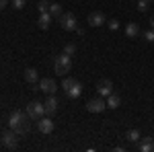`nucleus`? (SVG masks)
I'll return each instance as SVG.
<instances>
[{"instance_id": "19", "label": "nucleus", "mask_w": 154, "mask_h": 152, "mask_svg": "<svg viewBox=\"0 0 154 152\" xmlns=\"http://www.w3.org/2000/svg\"><path fill=\"white\" fill-rule=\"evenodd\" d=\"M49 12H51V17H58L60 19V14H62V4L51 2V4H49Z\"/></svg>"}, {"instance_id": "7", "label": "nucleus", "mask_w": 154, "mask_h": 152, "mask_svg": "<svg viewBox=\"0 0 154 152\" xmlns=\"http://www.w3.org/2000/svg\"><path fill=\"white\" fill-rule=\"evenodd\" d=\"M105 109H107V101L101 99V97H99V99H91V101L86 103V111H88V113H103Z\"/></svg>"}, {"instance_id": "8", "label": "nucleus", "mask_w": 154, "mask_h": 152, "mask_svg": "<svg viewBox=\"0 0 154 152\" xmlns=\"http://www.w3.org/2000/svg\"><path fill=\"white\" fill-rule=\"evenodd\" d=\"M54 128H56V123L49 119V115H43V117L37 119V129H39L41 134H51Z\"/></svg>"}, {"instance_id": "24", "label": "nucleus", "mask_w": 154, "mask_h": 152, "mask_svg": "<svg viewBox=\"0 0 154 152\" xmlns=\"http://www.w3.org/2000/svg\"><path fill=\"white\" fill-rule=\"evenodd\" d=\"M25 6V0H12V8H17V11H21Z\"/></svg>"}, {"instance_id": "11", "label": "nucleus", "mask_w": 154, "mask_h": 152, "mask_svg": "<svg viewBox=\"0 0 154 152\" xmlns=\"http://www.w3.org/2000/svg\"><path fill=\"white\" fill-rule=\"evenodd\" d=\"M86 23H88V27H101V25H105V14L101 11H93L88 14Z\"/></svg>"}, {"instance_id": "5", "label": "nucleus", "mask_w": 154, "mask_h": 152, "mask_svg": "<svg viewBox=\"0 0 154 152\" xmlns=\"http://www.w3.org/2000/svg\"><path fill=\"white\" fill-rule=\"evenodd\" d=\"M60 25H62V29L64 31H76V17L72 14V12H62L60 14Z\"/></svg>"}, {"instance_id": "13", "label": "nucleus", "mask_w": 154, "mask_h": 152, "mask_svg": "<svg viewBox=\"0 0 154 152\" xmlns=\"http://www.w3.org/2000/svg\"><path fill=\"white\" fill-rule=\"evenodd\" d=\"M51 19H54V17H51V12H39V21H37V25H39V29H43V31H45V29H49V25H51Z\"/></svg>"}, {"instance_id": "26", "label": "nucleus", "mask_w": 154, "mask_h": 152, "mask_svg": "<svg viewBox=\"0 0 154 152\" xmlns=\"http://www.w3.org/2000/svg\"><path fill=\"white\" fill-rule=\"evenodd\" d=\"M6 4H8V0H0V11H4V8H6Z\"/></svg>"}, {"instance_id": "18", "label": "nucleus", "mask_w": 154, "mask_h": 152, "mask_svg": "<svg viewBox=\"0 0 154 152\" xmlns=\"http://www.w3.org/2000/svg\"><path fill=\"white\" fill-rule=\"evenodd\" d=\"M125 138H128L130 142H140V140H142V134H140V129L131 128V129L125 132Z\"/></svg>"}, {"instance_id": "12", "label": "nucleus", "mask_w": 154, "mask_h": 152, "mask_svg": "<svg viewBox=\"0 0 154 152\" xmlns=\"http://www.w3.org/2000/svg\"><path fill=\"white\" fill-rule=\"evenodd\" d=\"M43 105H45V115H54V113L58 111L60 103H58V99H56L54 95H49V97H48V101H45Z\"/></svg>"}, {"instance_id": "2", "label": "nucleus", "mask_w": 154, "mask_h": 152, "mask_svg": "<svg viewBox=\"0 0 154 152\" xmlns=\"http://www.w3.org/2000/svg\"><path fill=\"white\" fill-rule=\"evenodd\" d=\"M54 70H56L58 76H66V74L72 70V58L68 56V54L56 56V60H54Z\"/></svg>"}, {"instance_id": "22", "label": "nucleus", "mask_w": 154, "mask_h": 152, "mask_svg": "<svg viewBox=\"0 0 154 152\" xmlns=\"http://www.w3.org/2000/svg\"><path fill=\"white\" fill-rule=\"evenodd\" d=\"M144 39H146L148 43H154V29H148V31L144 33Z\"/></svg>"}, {"instance_id": "14", "label": "nucleus", "mask_w": 154, "mask_h": 152, "mask_svg": "<svg viewBox=\"0 0 154 152\" xmlns=\"http://www.w3.org/2000/svg\"><path fill=\"white\" fill-rule=\"evenodd\" d=\"M23 78L29 84H35L37 80H39V74H37V70L35 68H25V72H23Z\"/></svg>"}, {"instance_id": "23", "label": "nucleus", "mask_w": 154, "mask_h": 152, "mask_svg": "<svg viewBox=\"0 0 154 152\" xmlns=\"http://www.w3.org/2000/svg\"><path fill=\"white\" fill-rule=\"evenodd\" d=\"M138 8H140V12H146L148 11V2L146 0H138Z\"/></svg>"}, {"instance_id": "10", "label": "nucleus", "mask_w": 154, "mask_h": 152, "mask_svg": "<svg viewBox=\"0 0 154 152\" xmlns=\"http://www.w3.org/2000/svg\"><path fill=\"white\" fill-rule=\"evenodd\" d=\"M97 93L101 95V97H109V95L113 93V82L109 80V78H101V80L97 82Z\"/></svg>"}, {"instance_id": "9", "label": "nucleus", "mask_w": 154, "mask_h": 152, "mask_svg": "<svg viewBox=\"0 0 154 152\" xmlns=\"http://www.w3.org/2000/svg\"><path fill=\"white\" fill-rule=\"evenodd\" d=\"M56 88H58V84L54 78H41L39 80V91L45 95H56Z\"/></svg>"}, {"instance_id": "3", "label": "nucleus", "mask_w": 154, "mask_h": 152, "mask_svg": "<svg viewBox=\"0 0 154 152\" xmlns=\"http://www.w3.org/2000/svg\"><path fill=\"white\" fill-rule=\"evenodd\" d=\"M62 88L66 91V95L70 97V99H78L80 95H82V84L76 80V78H64V82H62Z\"/></svg>"}, {"instance_id": "17", "label": "nucleus", "mask_w": 154, "mask_h": 152, "mask_svg": "<svg viewBox=\"0 0 154 152\" xmlns=\"http://www.w3.org/2000/svg\"><path fill=\"white\" fill-rule=\"evenodd\" d=\"M140 150L142 152H152L154 150V138H142V142H140Z\"/></svg>"}, {"instance_id": "6", "label": "nucleus", "mask_w": 154, "mask_h": 152, "mask_svg": "<svg viewBox=\"0 0 154 152\" xmlns=\"http://www.w3.org/2000/svg\"><path fill=\"white\" fill-rule=\"evenodd\" d=\"M2 144H4L8 150H14V148L19 146V134H17L14 129L4 132V134H2Z\"/></svg>"}, {"instance_id": "28", "label": "nucleus", "mask_w": 154, "mask_h": 152, "mask_svg": "<svg viewBox=\"0 0 154 152\" xmlns=\"http://www.w3.org/2000/svg\"><path fill=\"white\" fill-rule=\"evenodd\" d=\"M146 2H148V4H150V2H154V0H146Z\"/></svg>"}, {"instance_id": "1", "label": "nucleus", "mask_w": 154, "mask_h": 152, "mask_svg": "<svg viewBox=\"0 0 154 152\" xmlns=\"http://www.w3.org/2000/svg\"><path fill=\"white\" fill-rule=\"evenodd\" d=\"M29 119L31 117L27 113H23V111H12L11 117H8V128L14 129L19 136H23V134L29 132Z\"/></svg>"}, {"instance_id": "27", "label": "nucleus", "mask_w": 154, "mask_h": 152, "mask_svg": "<svg viewBox=\"0 0 154 152\" xmlns=\"http://www.w3.org/2000/svg\"><path fill=\"white\" fill-rule=\"evenodd\" d=\"M150 29H154V14H152V19H150Z\"/></svg>"}, {"instance_id": "25", "label": "nucleus", "mask_w": 154, "mask_h": 152, "mask_svg": "<svg viewBox=\"0 0 154 152\" xmlns=\"http://www.w3.org/2000/svg\"><path fill=\"white\" fill-rule=\"evenodd\" d=\"M117 27H119V21H115V19H111V21H109V29H113V31H115Z\"/></svg>"}, {"instance_id": "16", "label": "nucleus", "mask_w": 154, "mask_h": 152, "mask_svg": "<svg viewBox=\"0 0 154 152\" xmlns=\"http://www.w3.org/2000/svg\"><path fill=\"white\" fill-rule=\"evenodd\" d=\"M119 105H121V97H119V95L111 93L107 97V109H117Z\"/></svg>"}, {"instance_id": "4", "label": "nucleus", "mask_w": 154, "mask_h": 152, "mask_svg": "<svg viewBox=\"0 0 154 152\" xmlns=\"http://www.w3.org/2000/svg\"><path fill=\"white\" fill-rule=\"evenodd\" d=\"M27 115L37 121L39 117L45 115V105H43V103H39V101H31V103L27 105Z\"/></svg>"}, {"instance_id": "21", "label": "nucleus", "mask_w": 154, "mask_h": 152, "mask_svg": "<svg viewBox=\"0 0 154 152\" xmlns=\"http://www.w3.org/2000/svg\"><path fill=\"white\" fill-rule=\"evenodd\" d=\"M64 54L74 56V54H76V45H74V43H66V45H64Z\"/></svg>"}, {"instance_id": "20", "label": "nucleus", "mask_w": 154, "mask_h": 152, "mask_svg": "<svg viewBox=\"0 0 154 152\" xmlns=\"http://www.w3.org/2000/svg\"><path fill=\"white\" fill-rule=\"evenodd\" d=\"M49 4H51L49 0H39V4H37V6H39V12H48L49 11Z\"/></svg>"}, {"instance_id": "15", "label": "nucleus", "mask_w": 154, "mask_h": 152, "mask_svg": "<svg viewBox=\"0 0 154 152\" xmlns=\"http://www.w3.org/2000/svg\"><path fill=\"white\" fill-rule=\"evenodd\" d=\"M125 35L130 37V39H136V37L140 35V25L138 23H128L125 25Z\"/></svg>"}]
</instances>
